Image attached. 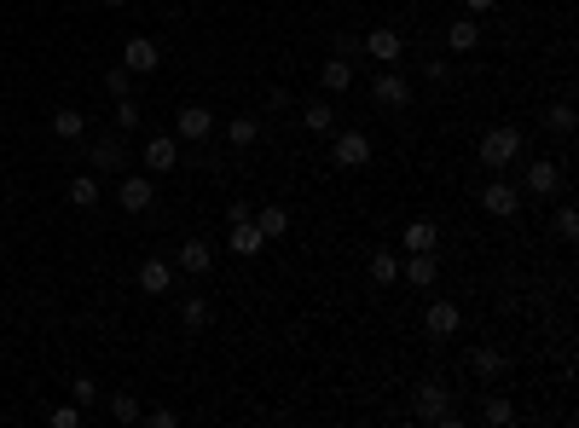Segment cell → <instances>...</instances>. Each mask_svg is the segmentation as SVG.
I'll list each match as a JSON object with an SVG mask.
<instances>
[{
    "instance_id": "1",
    "label": "cell",
    "mask_w": 579,
    "mask_h": 428,
    "mask_svg": "<svg viewBox=\"0 0 579 428\" xmlns=\"http://www.w3.org/2000/svg\"><path fill=\"white\" fill-rule=\"evenodd\" d=\"M475 156H481L487 174H504V168H510L515 156H522V133H515L510 122H498V128H487V133H481V151H475Z\"/></svg>"
},
{
    "instance_id": "2",
    "label": "cell",
    "mask_w": 579,
    "mask_h": 428,
    "mask_svg": "<svg viewBox=\"0 0 579 428\" xmlns=\"http://www.w3.org/2000/svg\"><path fill=\"white\" fill-rule=\"evenodd\" d=\"M412 411L423 423H452V388L440 382V376H423V382L412 388Z\"/></svg>"
},
{
    "instance_id": "3",
    "label": "cell",
    "mask_w": 579,
    "mask_h": 428,
    "mask_svg": "<svg viewBox=\"0 0 579 428\" xmlns=\"http://www.w3.org/2000/svg\"><path fill=\"white\" fill-rule=\"evenodd\" d=\"M330 163L336 168H365L371 163V139H365L360 128H342L336 139H330Z\"/></svg>"
},
{
    "instance_id": "4",
    "label": "cell",
    "mask_w": 579,
    "mask_h": 428,
    "mask_svg": "<svg viewBox=\"0 0 579 428\" xmlns=\"http://www.w3.org/2000/svg\"><path fill=\"white\" fill-rule=\"evenodd\" d=\"M481 209H487V214H498V220H510V214H522V191H515L510 180L492 174L487 186H481Z\"/></svg>"
},
{
    "instance_id": "5",
    "label": "cell",
    "mask_w": 579,
    "mask_h": 428,
    "mask_svg": "<svg viewBox=\"0 0 579 428\" xmlns=\"http://www.w3.org/2000/svg\"><path fill=\"white\" fill-rule=\"evenodd\" d=\"M116 203L128 214H145L157 203V186H151V174H122V186H116Z\"/></svg>"
},
{
    "instance_id": "6",
    "label": "cell",
    "mask_w": 579,
    "mask_h": 428,
    "mask_svg": "<svg viewBox=\"0 0 579 428\" xmlns=\"http://www.w3.org/2000/svg\"><path fill=\"white\" fill-rule=\"evenodd\" d=\"M400 278L412 290H435V278H440V261H435V249H412L400 261Z\"/></svg>"
},
{
    "instance_id": "7",
    "label": "cell",
    "mask_w": 579,
    "mask_h": 428,
    "mask_svg": "<svg viewBox=\"0 0 579 428\" xmlns=\"http://www.w3.org/2000/svg\"><path fill=\"white\" fill-rule=\"evenodd\" d=\"M122 64H128L133 76H151V70L163 64V46H157L151 35H128V46H122Z\"/></svg>"
},
{
    "instance_id": "8",
    "label": "cell",
    "mask_w": 579,
    "mask_h": 428,
    "mask_svg": "<svg viewBox=\"0 0 579 428\" xmlns=\"http://www.w3.org/2000/svg\"><path fill=\"white\" fill-rule=\"evenodd\" d=\"M140 156H145V174H175V163H180V145H175V133H151Z\"/></svg>"
},
{
    "instance_id": "9",
    "label": "cell",
    "mask_w": 579,
    "mask_h": 428,
    "mask_svg": "<svg viewBox=\"0 0 579 428\" xmlns=\"http://www.w3.org/2000/svg\"><path fill=\"white\" fill-rule=\"evenodd\" d=\"M360 53L377 58V64H400V58H405V41H400V29H388V23H383V29H371L360 41Z\"/></svg>"
},
{
    "instance_id": "10",
    "label": "cell",
    "mask_w": 579,
    "mask_h": 428,
    "mask_svg": "<svg viewBox=\"0 0 579 428\" xmlns=\"http://www.w3.org/2000/svg\"><path fill=\"white\" fill-rule=\"evenodd\" d=\"M175 266H180L186 278H203L209 266H215V243H209V238H186V243L175 249Z\"/></svg>"
},
{
    "instance_id": "11",
    "label": "cell",
    "mask_w": 579,
    "mask_h": 428,
    "mask_svg": "<svg viewBox=\"0 0 579 428\" xmlns=\"http://www.w3.org/2000/svg\"><path fill=\"white\" fill-rule=\"evenodd\" d=\"M527 191H533V197H557L562 191V163L557 156H533V163H527Z\"/></svg>"
},
{
    "instance_id": "12",
    "label": "cell",
    "mask_w": 579,
    "mask_h": 428,
    "mask_svg": "<svg viewBox=\"0 0 579 428\" xmlns=\"http://www.w3.org/2000/svg\"><path fill=\"white\" fill-rule=\"evenodd\" d=\"M371 99L383 110H405V105H412V81H405L400 70H383V76L371 81Z\"/></svg>"
},
{
    "instance_id": "13",
    "label": "cell",
    "mask_w": 579,
    "mask_h": 428,
    "mask_svg": "<svg viewBox=\"0 0 579 428\" xmlns=\"http://www.w3.org/2000/svg\"><path fill=\"white\" fill-rule=\"evenodd\" d=\"M423 330H429L435 341L458 336V330H464V313H458V301H429V313H423Z\"/></svg>"
},
{
    "instance_id": "14",
    "label": "cell",
    "mask_w": 579,
    "mask_h": 428,
    "mask_svg": "<svg viewBox=\"0 0 579 428\" xmlns=\"http://www.w3.org/2000/svg\"><path fill=\"white\" fill-rule=\"evenodd\" d=\"M175 133L180 139H209V133H215V110L209 105H180L175 110Z\"/></svg>"
},
{
    "instance_id": "15",
    "label": "cell",
    "mask_w": 579,
    "mask_h": 428,
    "mask_svg": "<svg viewBox=\"0 0 579 428\" xmlns=\"http://www.w3.org/2000/svg\"><path fill=\"white\" fill-rule=\"evenodd\" d=\"M133 284H140L145 296H168V290H175V266H168V261H157V255H151V261H140Z\"/></svg>"
},
{
    "instance_id": "16",
    "label": "cell",
    "mask_w": 579,
    "mask_h": 428,
    "mask_svg": "<svg viewBox=\"0 0 579 428\" xmlns=\"http://www.w3.org/2000/svg\"><path fill=\"white\" fill-rule=\"evenodd\" d=\"M226 249L250 261V255H261V249H267V238L255 231V220H232V231H226Z\"/></svg>"
},
{
    "instance_id": "17",
    "label": "cell",
    "mask_w": 579,
    "mask_h": 428,
    "mask_svg": "<svg viewBox=\"0 0 579 428\" xmlns=\"http://www.w3.org/2000/svg\"><path fill=\"white\" fill-rule=\"evenodd\" d=\"M88 163L98 174H110V168H128V151H122V133H105V139H93V156Z\"/></svg>"
},
{
    "instance_id": "18",
    "label": "cell",
    "mask_w": 579,
    "mask_h": 428,
    "mask_svg": "<svg viewBox=\"0 0 579 428\" xmlns=\"http://www.w3.org/2000/svg\"><path fill=\"white\" fill-rule=\"evenodd\" d=\"M447 46H452V53H475V46H481V23H475V18H452L447 23Z\"/></svg>"
},
{
    "instance_id": "19",
    "label": "cell",
    "mask_w": 579,
    "mask_h": 428,
    "mask_svg": "<svg viewBox=\"0 0 579 428\" xmlns=\"http://www.w3.org/2000/svg\"><path fill=\"white\" fill-rule=\"evenodd\" d=\"M302 128L307 133H336V105L330 99H307L302 105Z\"/></svg>"
},
{
    "instance_id": "20",
    "label": "cell",
    "mask_w": 579,
    "mask_h": 428,
    "mask_svg": "<svg viewBox=\"0 0 579 428\" xmlns=\"http://www.w3.org/2000/svg\"><path fill=\"white\" fill-rule=\"evenodd\" d=\"M250 220H255V231H261L267 243H278V238H285V231H290V214L278 209V203H267V209H255Z\"/></svg>"
},
{
    "instance_id": "21",
    "label": "cell",
    "mask_w": 579,
    "mask_h": 428,
    "mask_svg": "<svg viewBox=\"0 0 579 428\" xmlns=\"http://www.w3.org/2000/svg\"><path fill=\"white\" fill-rule=\"evenodd\" d=\"M53 133H58V139H81V133H88V110L58 105V110H53Z\"/></svg>"
},
{
    "instance_id": "22",
    "label": "cell",
    "mask_w": 579,
    "mask_h": 428,
    "mask_svg": "<svg viewBox=\"0 0 579 428\" xmlns=\"http://www.w3.org/2000/svg\"><path fill=\"white\" fill-rule=\"evenodd\" d=\"M319 81H325V93H348L353 88V64L348 58H325V64H319Z\"/></svg>"
},
{
    "instance_id": "23",
    "label": "cell",
    "mask_w": 579,
    "mask_h": 428,
    "mask_svg": "<svg viewBox=\"0 0 579 428\" xmlns=\"http://www.w3.org/2000/svg\"><path fill=\"white\" fill-rule=\"evenodd\" d=\"M365 273H371V284H394V278H400V255L394 249H371L365 255Z\"/></svg>"
},
{
    "instance_id": "24",
    "label": "cell",
    "mask_w": 579,
    "mask_h": 428,
    "mask_svg": "<svg viewBox=\"0 0 579 428\" xmlns=\"http://www.w3.org/2000/svg\"><path fill=\"white\" fill-rule=\"evenodd\" d=\"M470 365H475V376H481V382H498V376L510 371V359H504L498 348H475V353H470Z\"/></svg>"
},
{
    "instance_id": "25",
    "label": "cell",
    "mask_w": 579,
    "mask_h": 428,
    "mask_svg": "<svg viewBox=\"0 0 579 428\" xmlns=\"http://www.w3.org/2000/svg\"><path fill=\"white\" fill-rule=\"evenodd\" d=\"M226 139H232V151H250V145L261 139V122H255V116H232L226 122Z\"/></svg>"
},
{
    "instance_id": "26",
    "label": "cell",
    "mask_w": 579,
    "mask_h": 428,
    "mask_svg": "<svg viewBox=\"0 0 579 428\" xmlns=\"http://www.w3.org/2000/svg\"><path fill=\"white\" fill-rule=\"evenodd\" d=\"M435 243H440L435 220H412V226H405V255H412V249H435Z\"/></svg>"
},
{
    "instance_id": "27",
    "label": "cell",
    "mask_w": 579,
    "mask_h": 428,
    "mask_svg": "<svg viewBox=\"0 0 579 428\" xmlns=\"http://www.w3.org/2000/svg\"><path fill=\"white\" fill-rule=\"evenodd\" d=\"M70 203H76V209H93L98 203V174H76L70 180Z\"/></svg>"
},
{
    "instance_id": "28",
    "label": "cell",
    "mask_w": 579,
    "mask_h": 428,
    "mask_svg": "<svg viewBox=\"0 0 579 428\" xmlns=\"http://www.w3.org/2000/svg\"><path fill=\"white\" fill-rule=\"evenodd\" d=\"M140 122H145V110H140V99H116V133H140Z\"/></svg>"
},
{
    "instance_id": "29",
    "label": "cell",
    "mask_w": 579,
    "mask_h": 428,
    "mask_svg": "<svg viewBox=\"0 0 579 428\" xmlns=\"http://www.w3.org/2000/svg\"><path fill=\"white\" fill-rule=\"evenodd\" d=\"M110 417H116V423H140V417H145V411H140V399H133V388L110 394Z\"/></svg>"
},
{
    "instance_id": "30",
    "label": "cell",
    "mask_w": 579,
    "mask_h": 428,
    "mask_svg": "<svg viewBox=\"0 0 579 428\" xmlns=\"http://www.w3.org/2000/svg\"><path fill=\"white\" fill-rule=\"evenodd\" d=\"M180 324H186V330H203L209 324V301L203 296H186V301H180Z\"/></svg>"
},
{
    "instance_id": "31",
    "label": "cell",
    "mask_w": 579,
    "mask_h": 428,
    "mask_svg": "<svg viewBox=\"0 0 579 428\" xmlns=\"http://www.w3.org/2000/svg\"><path fill=\"white\" fill-rule=\"evenodd\" d=\"M481 423H492V428H504V423H515V406L504 394H492L487 406H481Z\"/></svg>"
},
{
    "instance_id": "32",
    "label": "cell",
    "mask_w": 579,
    "mask_h": 428,
    "mask_svg": "<svg viewBox=\"0 0 579 428\" xmlns=\"http://www.w3.org/2000/svg\"><path fill=\"white\" fill-rule=\"evenodd\" d=\"M545 122H550V133H574V122H579V116H574V105H550V110H545Z\"/></svg>"
},
{
    "instance_id": "33",
    "label": "cell",
    "mask_w": 579,
    "mask_h": 428,
    "mask_svg": "<svg viewBox=\"0 0 579 428\" xmlns=\"http://www.w3.org/2000/svg\"><path fill=\"white\" fill-rule=\"evenodd\" d=\"M557 238H562V243H574V238H579V214L568 209V203L557 209Z\"/></svg>"
},
{
    "instance_id": "34",
    "label": "cell",
    "mask_w": 579,
    "mask_h": 428,
    "mask_svg": "<svg viewBox=\"0 0 579 428\" xmlns=\"http://www.w3.org/2000/svg\"><path fill=\"white\" fill-rule=\"evenodd\" d=\"M128 81H133V70L128 64H116V70H105V88L116 93V99H128Z\"/></svg>"
},
{
    "instance_id": "35",
    "label": "cell",
    "mask_w": 579,
    "mask_h": 428,
    "mask_svg": "<svg viewBox=\"0 0 579 428\" xmlns=\"http://www.w3.org/2000/svg\"><path fill=\"white\" fill-rule=\"evenodd\" d=\"M70 394H76V406L88 411L93 399H98V382H93V376H76V382H70Z\"/></svg>"
},
{
    "instance_id": "36",
    "label": "cell",
    "mask_w": 579,
    "mask_h": 428,
    "mask_svg": "<svg viewBox=\"0 0 579 428\" xmlns=\"http://www.w3.org/2000/svg\"><path fill=\"white\" fill-rule=\"evenodd\" d=\"M47 423H53V428H76V423H81V406H58Z\"/></svg>"
},
{
    "instance_id": "37",
    "label": "cell",
    "mask_w": 579,
    "mask_h": 428,
    "mask_svg": "<svg viewBox=\"0 0 579 428\" xmlns=\"http://www.w3.org/2000/svg\"><path fill=\"white\" fill-rule=\"evenodd\" d=\"M498 6V0H464V12H470V18H481V12H492Z\"/></svg>"
},
{
    "instance_id": "38",
    "label": "cell",
    "mask_w": 579,
    "mask_h": 428,
    "mask_svg": "<svg viewBox=\"0 0 579 428\" xmlns=\"http://www.w3.org/2000/svg\"><path fill=\"white\" fill-rule=\"evenodd\" d=\"M105 6H128V0H105Z\"/></svg>"
},
{
    "instance_id": "39",
    "label": "cell",
    "mask_w": 579,
    "mask_h": 428,
    "mask_svg": "<svg viewBox=\"0 0 579 428\" xmlns=\"http://www.w3.org/2000/svg\"><path fill=\"white\" fill-rule=\"evenodd\" d=\"M0 128H6V110H0Z\"/></svg>"
}]
</instances>
